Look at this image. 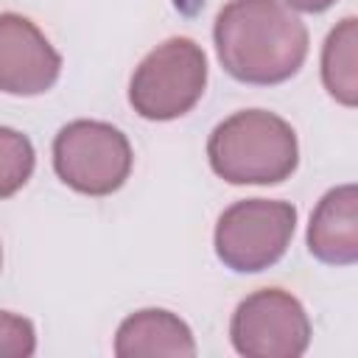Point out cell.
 Segmentation results:
<instances>
[{
	"label": "cell",
	"mask_w": 358,
	"mask_h": 358,
	"mask_svg": "<svg viewBox=\"0 0 358 358\" xmlns=\"http://www.w3.org/2000/svg\"><path fill=\"white\" fill-rule=\"evenodd\" d=\"M336 0H285L288 8H296V11H308V14H319L324 8H330Z\"/></svg>",
	"instance_id": "13"
},
{
	"label": "cell",
	"mask_w": 358,
	"mask_h": 358,
	"mask_svg": "<svg viewBox=\"0 0 358 358\" xmlns=\"http://www.w3.org/2000/svg\"><path fill=\"white\" fill-rule=\"evenodd\" d=\"M322 81L324 90L341 103H358V20L344 17L324 39L322 48Z\"/></svg>",
	"instance_id": "10"
},
{
	"label": "cell",
	"mask_w": 358,
	"mask_h": 358,
	"mask_svg": "<svg viewBox=\"0 0 358 358\" xmlns=\"http://www.w3.org/2000/svg\"><path fill=\"white\" fill-rule=\"evenodd\" d=\"M221 67L243 84H282L308 59V28L282 0H229L213 28Z\"/></svg>",
	"instance_id": "1"
},
{
	"label": "cell",
	"mask_w": 358,
	"mask_h": 358,
	"mask_svg": "<svg viewBox=\"0 0 358 358\" xmlns=\"http://www.w3.org/2000/svg\"><path fill=\"white\" fill-rule=\"evenodd\" d=\"M308 252L327 266H352L358 260V187L352 182L319 199L308 224Z\"/></svg>",
	"instance_id": "8"
},
{
	"label": "cell",
	"mask_w": 358,
	"mask_h": 358,
	"mask_svg": "<svg viewBox=\"0 0 358 358\" xmlns=\"http://www.w3.org/2000/svg\"><path fill=\"white\" fill-rule=\"evenodd\" d=\"M34 352H36V333L31 319L11 310H0V355L28 358Z\"/></svg>",
	"instance_id": "12"
},
{
	"label": "cell",
	"mask_w": 358,
	"mask_h": 358,
	"mask_svg": "<svg viewBox=\"0 0 358 358\" xmlns=\"http://www.w3.org/2000/svg\"><path fill=\"white\" fill-rule=\"evenodd\" d=\"M134 154L129 137L103 120H73L53 140L56 176L84 196H109L131 173Z\"/></svg>",
	"instance_id": "4"
},
{
	"label": "cell",
	"mask_w": 358,
	"mask_h": 358,
	"mask_svg": "<svg viewBox=\"0 0 358 358\" xmlns=\"http://www.w3.org/2000/svg\"><path fill=\"white\" fill-rule=\"evenodd\" d=\"M207 159L229 185H277L296 171V131L274 112L241 109L213 129Z\"/></svg>",
	"instance_id": "2"
},
{
	"label": "cell",
	"mask_w": 358,
	"mask_h": 358,
	"mask_svg": "<svg viewBox=\"0 0 358 358\" xmlns=\"http://www.w3.org/2000/svg\"><path fill=\"white\" fill-rule=\"evenodd\" d=\"M34 145L31 140L11 129V126H0V199L14 196L34 173Z\"/></svg>",
	"instance_id": "11"
},
{
	"label": "cell",
	"mask_w": 358,
	"mask_h": 358,
	"mask_svg": "<svg viewBox=\"0 0 358 358\" xmlns=\"http://www.w3.org/2000/svg\"><path fill=\"white\" fill-rule=\"evenodd\" d=\"M207 56L187 36H171L157 45L131 73L129 103L145 120H176L204 95Z\"/></svg>",
	"instance_id": "3"
},
{
	"label": "cell",
	"mask_w": 358,
	"mask_h": 358,
	"mask_svg": "<svg viewBox=\"0 0 358 358\" xmlns=\"http://www.w3.org/2000/svg\"><path fill=\"white\" fill-rule=\"evenodd\" d=\"M0 266H3V249H0Z\"/></svg>",
	"instance_id": "14"
},
{
	"label": "cell",
	"mask_w": 358,
	"mask_h": 358,
	"mask_svg": "<svg viewBox=\"0 0 358 358\" xmlns=\"http://www.w3.org/2000/svg\"><path fill=\"white\" fill-rule=\"evenodd\" d=\"M115 355L117 358H143V355L193 358L196 338L176 313L162 308H145L120 322L115 333Z\"/></svg>",
	"instance_id": "9"
},
{
	"label": "cell",
	"mask_w": 358,
	"mask_h": 358,
	"mask_svg": "<svg viewBox=\"0 0 358 358\" xmlns=\"http://www.w3.org/2000/svg\"><path fill=\"white\" fill-rule=\"evenodd\" d=\"M229 338L246 358H299L310 344V319L294 294L260 288L235 308Z\"/></svg>",
	"instance_id": "6"
},
{
	"label": "cell",
	"mask_w": 358,
	"mask_h": 358,
	"mask_svg": "<svg viewBox=\"0 0 358 358\" xmlns=\"http://www.w3.org/2000/svg\"><path fill=\"white\" fill-rule=\"evenodd\" d=\"M296 229V207L280 199H243L229 204L215 224V255L238 271L255 274L274 266Z\"/></svg>",
	"instance_id": "5"
},
{
	"label": "cell",
	"mask_w": 358,
	"mask_h": 358,
	"mask_svg": "<svg viewBox=\"0 0 358 358\" xmlns=\"http://www.w3.org/2000/svg\"><path fill=\"white\" fill-rule=\"evenodd\" d=\"M62 73V56L22 14H0V92L42 95Z\"/></svg>",
	"instance_id": "7"
}]
</instances>
